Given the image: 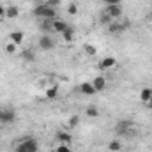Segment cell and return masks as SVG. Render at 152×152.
Returning <instances> with one entry per match:
<instances>
[{"label":"cell","mask_w":152,"mask_h":152,"mask_svg":"<svg viewBox=\"0 0 152 152\" xmlns=\"http://www.w3.org/2000/svg\"><path fill=\"white\" fill-rule=\"evenodd\" d=\"M32 12H34V16L39 18V20H55L57 18V9L51 7V5H48L46 2L44 4H37Z\"/></svg>","instance_id":"obj_1"},{"label":"cell","mask_w":152,"mask_h":152,"mask_svg":"<svg viewBox=\"0 0 152 152\" xmlns=\"http://www.w3.org/2000/svg\"><path fill=\"white\" fill-rule=\"evenodd\" d=\"M39 151V142L36 138H25L20 142L14 152H37Z\"/></svg>","instance_id":"obj_2"},{"label":"cell","mask_w":152,"mask_h":152,"mask_svg":"<svg viewBox=\"0 0 152 152\" xmlns=\"http://www.w3.org/2000/svg\"><path fill=\"white\" fill-rule=\"evenodd\" d=\"M127 27H129V23H127V21L117 20V21H112V23L108 25V32H110V34H113V36H117V34H122Z\"/></svg>","instance_id":"obj_3"},{"label":"cell","mask_w":152,"mask_h":152,"mask_svg":"<svg viewBox=\"0 0 152 152\" xmlns=\"http://www.w3.org/2000/svg\"><path fill=\"white\" fill-rule=\"evenodd\" d=\"M104 12H106L113 21L120 20V18H122V14H124V11H122V5H120V4H118V5H106Z\"/></svg>","instance_id":"obj_4"},{"label":"cell","mask_w":152,"mask_h":152,"mask_svg":"<svg viewBox=\"0 0 152 152\" xmlns=\"http://www.w3.org/2000/svg\"><path fill=\"white\" fill-rule=\"evenodd\" d=\"M39 48H41L42 51H50V50L55 48V41L50 37L48 34H42V36L39 37Z\"/></svg>","instance_id":"obj_5"},{"label":"cell","mask_w":152,"mask_h":152,"mask_svg":"<svg viewBox=\"0 0 152 152\" xmlns=\"http://www.w3.org/2000/svg\"><path fill=\"white\" fill-rule=\"evenodd\" d=\"M115 66H117V58H115V57H104V58L99 62V69H101V71L113 69Z\"/></svg>","instance_id":"obj_6"},{"label":"cell","mask_w":152,"mask_h":152,"mask_svg":"<svg viewBox=\"0 0 152 152\" xmlns=\"http://www.w3.org/2000/svg\"><path fill=\"white\" fill-rule=\"evenodd\" d=\"M16 118V113L12 110H2L0 112V122L2 124H12Z\"/></svg>","instance_id":"obj_7"},{"label":"cell","mask_w":152,"mask_h":152,"mask_svg":"<svg viewBox=\"0 0 152 152\" xmlns=\"http://www.w3.org/2000/svg\"><path fill=\"white\" fill-rule=\"evenodd\" d=\"M67 27H69V25H67L64 20H58V18H55V20L51 21V30H53V32H57V34H62V32H64Z\"/></svg>","instance_id":"obj_8"},{"label":"cell","mask_w":152,"mask_h":152,"mask_svg":"<svg viewBox=\"0 0 152 152\" xmlns=\"http://www.w3.org/2000/svg\"><path fill=\"white\" fill-rule=\"evenodd\" d=\"M9 41H12L16 46H21L23 41H25V34H23L21 30H12V32L9 34Z\"/></svg>","instance_id":"obj_9"},{"label":"cell","mask_w":152,"mask_h":152,"mask_svg":"<svg viewBox=\"0 0 152 152\" xmlns=\"http://www.w3.org/2000/svg\"><path fill=\"white\" fill-rule=\"evenodd\" d=\"M80 92H81L83 96H94V94H96V88H94L92 81H83V83L80 85Z\"/></svg>","instance_id":"obj_10"},{"label":"cell","mask_w":152,"mask_h":152,"mask_svg":"<svg viewBox=\"0 0 152 152\" xmlns=\"http://www.w3.org/2000/svg\"><path fill=\"white\" fill-rule=\"evenodd\" d=\"M18 16H20L18 5H5V18L7 20H16Z\"/></svg>","instance_id":"obj_11"},{"label":"cell","mask_w":152,"mask_h":152,"mask_svg":"<svg viewBox=\"0 0 152 152\" xmlns=\"http://www.w3.org/2000/svg\"><path fill=\"white\" fill-rule=\"evenodd\" d=\"M92 85H94L96 92H103V90L106 88V80H104V76H96V78L92 80Z\"/></svg>","instance_id":"obj_12"},{"label":"cell","mask_w":152,"mask_h":152,"mask_svg":"<svg viewBox=\"0 0 152 152\" xmlns=\"http://www.w3.org/2000/svg\"><path fill=\"white\" fill-rule=\"evenodd\" d=\"M131 129H133V122H129V120H122V122L117 124V131L120 134H127Z\"/></svg>","instance_id":"obj_13"},{"label":"cell","mask_w":152,"mask_h":152,"mask_svg":"<svg viewBox=\"0 0 152 152\" xmlns=\"http://www.w3.org/2000/svg\"><path fill=\"white\" fill-rule=\"evenodd\" d=\"M57 142L62 143V145H71L73 136H71L69 133H66V131H60V133H57Z\"/></svg>","instance_id":"obj_14"},{"label":"cell","mask_w":152,"mask_h":152,"mask_svg":"<svg viewBox=\"0 0 152 152\" xmlns=\"http://www.w3.org/2000/svg\"><path fill=\"white\" fill-rule=\"evenodd\" d=\"M151 97H152V88L145 87V88H142V90H140V101H142L143 104H147Z\"/></svg>","instance_id":"obj_15"},{"label":"cell","mask_w":152,"mask_h":152,"mask_svg":"<svg viewBox=\"0 0 152 152\" xmlns=\"http://www.w3.org/2000/svg\"><path fill=\"white\" fill-rule=\"evenodd\" d=\"M44 96H46V99H55V97L58 96V85H50V87L46 88Z\"/></svg>","instance_id":"obj_16"},{"label":"cell","mask_w":152,"mask_h":152,"mask_svg":"<svg viewBox=\"0 0 152 152\" xmlns=\"http://www.w3.org/2000/svg\"><path fill=\"white\" fill-rule=\"evenodd\" d=\"M60 36H62V39H64L66 42H71V41L75 39V28H73V27H67Z\"/></svg>","instance_id":"obj_17"},{"label":"cell","mask_w":152,"mask_h":152,"mask_svg":"<svg viewBox=\"0 0 152 152\" xmlns=\"http://www.w3.org/2000/svg\"><path fill=\"white\" fill-rule=\"evenodd\" d=\"M18 48H20V46H16L12 41H7V42H5V46H4L5 53H9V55H16V53H18Z\"/></svg>","instance_id":"obj_18"},{"label":"cell","mask_w":152,"mask_h":152,"mask_svg":"<svg viewBox=\"0 0 152 152\" xmlns=\"http://www.w3.org/2000/svg\"><path fill=\"white\" fill-rule=\"evenodd\" d=\"M108 151L110 152H120L122 151V142L120 140H112L108 143Z\"/></svg>","instance_id":"obj_19"},{"label":"cell","mask_w":152,"mask_h":152,"mask_svg":"<svg viewBox=\"0 0 152 152\" xmlns=\"http://www.w3.org/2000/svg\"><path fill=\"white\" fill-rule=\"evenodd\" d=\"M85 113H87V117H90V118H97V117H99V110H97L94 104H90V106H87Z\"/></svg>","instance_id":"obj_20"},{"label":"cell","mask_w":152,"mask_h":152,"mask_svg":"<svg viewBox=\"0 0 152 152\" xmlns=\"http://www.w3.org/2000/svg\"><path fill=\"white\" fill-rule=\"evenodd\" d=\"M39 21H41V28H42V32L48 34V32L51 30V21H53V20H39Z\"/></svg>","instance_id":"obj_21"},{"label":"cell","mask_w":152,"mask_h":152,"mask_svg":"<svg viewBox=\"0 0 152 152\" xmlns=\"http://www.w3.org/2000/svg\"><path fill=\"white\" fill-rule=\"evenodd\" d=\"M83 50H85V53H87L88 57H96V53H97V48H96L94 44H85Z\"/></svg>","instance_id":"obj_22"},{"label":"cell","mask_w":152,"mask_h":152,"mask_svg":"<svg viewBox=\"0 0 152 152\" xmlns=\"http://www.w3.org/2000/svg\"><path fill=\"white\" fill-rule=\"evenodd\" d=\"M21 57H23V60H25V62H34L36 53H34V51H30V50H27V51H23V53H21Z\"/></svg>","instance_id":"obj_23"},{"label":"cell","mask_w":152,"mask_h":152,"mask_svg":"<svg viewBox=\"0 0 152 152\" xmlns=\"http://www.w3.org/2000/svg\"><path fill=\"white\" fill-rule=\"evenodd\" d=\"M78 124H80V117L71 115V117H69V120H67V126H69L71 129H75V127H78Z\"/></svg>","instance_id":"obj_24"},{"label":"cell","mask_w":152,"mask_h":152,"mask_svg":"<svg viewBox=\"0 0 152 152\" xmlns=\"http://www.w3.org/2000/svg\"><path fill=\"white\" fill-rule=\"evenodd\" d=\"M67 14H69V16H76V14H78V4H76V2H71V4L67 5Z\"/></svg>","instance_id":"obj_25"},{"label":"cell","mask_w":152,"mask_h":152,"mask_svg":"<svg viewBox=\"0 0 152 152\" xmlns=\"http://www.w3.org/2000/svg\"><path fill=\"white\" fill-rule=\"evenodd\" d=\"M99 21H101V25H106V27H108V25H110V23H112L113 20H112V18H110V16H108L106 12H103V14L99 16Z\"/></svg>","instance_id":"obj_26"},{"label":"cell","mask_w":152,"mask_h":152,"mask_svg":"<svg viewBox=\"0 0 152 152\" xmlns=\"http://www.w3.org/2000/svg\"><path fill=\"white\" fill-rule=\"evenodd\" d=\"M55 152H73V151L69 149V145H62V143H60V145L55 149Z\"/></svg>","instance_id":"obj_27"},{"label":"cell","mask_w":152,"mask_h":152,"mask_svg":"<svg viewBox=\"0 0 152 152\" xmlns=\"http://www.w3.org/2000/svg\"><path fill=\"white\" fill-rule=\"evenodd\" d=\"M103 2H104L106 5H118L122 0H103Z\"/></svg>","instance_id":"obj_28"},{"label":"cell","mask_w":152,"mask_h":152,"mask_svg":"<svg viewBox=\"0 0 152 152\" xmlns=\"http://www.w3.org/2000/svg\"><path fill=\"white\" fill-rule=\"evenodd\" d=\"M46 4H48V5H51V7H55V5H58V4H60V0H46Z\"/></svg>","instance_id":"obj_29"},{"label":"cell","mask_w":152,"mask_h":152,"mask_svg":"<svg viewBox=\"0 0 152 152\" xmlns=\"http://www.w3.org/2000/svg\"><path fill=\"white\" fill-rule=\"evenodd\" d=\"M2 18H5V7L0 4V20H2Z\"/></svg>","instance_id":"obj_30"},{"label":"cell","mask_w":152,"mask_h":152,"mask_svg":"<svg viewBox=\"0 0 152 152\" xmlns=\"http://www.w3.org/2000/svg\"><path fill=\"white\" fill-rule=\"evenodd\" d=\"M145 106H147V108H152V97H151V99H149V103H147Z\"/></svg>","instance_id":"obj_31"},{"label":"cell","mask_w":152,"mask_h":152,"mask_svg":"<svg viewBox=\"0 0 152 152\" xmlns=\"http://www.w3.org/2000/svg\"><path fill=\"white\" fill-rule=\"evenodd\" d=\"M147 18H149V21H151V23H152V12H151V14H149V16H147Z\"/></svg>","instance_id":"obj_32"},{"label":"cell","mask_w":152,"mask_h":152,"mask_svg":"<svg viewBox=\"0 0 152 152\" xmlns=\"http://www.w3.org/2000/svg\"><path fill=\"white\" fill-rule=\"evenodd\" d=\"M149 110H151V115H152V108H149Z\"/></svg>","instance_id":"obj_33"}]
</instances>
